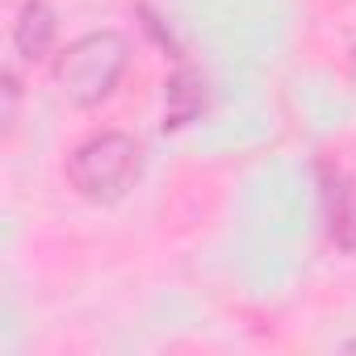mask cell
I'll use <instances>...</instances> for the list:
<instances>
[{
    "mask_svg": "<svg viewBox=\"0 0 356 356\" xmlns=\"http://www.w3.org/2000/svg\"><path fill=\"white\" fill-rule=\"evenodd\" d=\"M130 67V42L118 30H92L55 55V84L76 109L101 105Z\"/></svg>",
    "mask_w": 356,
    "mask_h": 356,
    "instance_id": "cell-1",
    "label": "cell"
},
{
    "mask_svg": "<svg viewBox=\"0 0 356 356\" xmlns=\"http://www.w3.org/2000/svg\"><path fill=\"white\" fill-rule=\"evenodd\" d=\"M138 168H143L138 138L122 134V130H101L67 155V185L84 202L109 206V202L126 197V189L138 181Z\"/></svg>",
    "mask_w": 356,
    "mask_h": 356,
    "instance_id": "cell-2",
    "label": "cell"
},
{
    "mask_svg": "<svg viewBox=\"0 0 356 356\" xmlns=\"http://www.w3.org/2000/svg\"><path fill=\"white\" fill-rule=\"evenodd\" d=\"M206 101H210L206 76L197 67L181 63L168 76V84H163V130H185L189 122H197Z\"/></svg>",
    "mask_w": 356,
    "mask_h": 356,
    "instance_id": "cell-3",
    "label": "cell"
},
{
    "mask_svg": "<svg viewBox=\"0 0 356 356\" xmlns=\"http://www.w3.org/2000/svg\"><path fill=\"white\" fill-rule=\"evenodd\" d=\"M55 34H59V22H55V9L47 0H26L17 9V22H13V51L26 59V63H42L51 51H55Z\"/></svg>",
    "mask_w": 356,
    "mask_h": 356,
    "instance_id": "cell-4",
    "label": "cell"
},
{
    "mask_svg": "<svg viewBox=\"0 0 356 356\" xmlns=\"http://www.w3.org/2000/svg\"><path fill=\"white\" fill-rule=\"evenodd\" d=\"M323 197H327V231H331V239L343 252H356V181L335 176V181H327Z\"/></svg>",
    "mask_w": 356,
    "mask_h": 356,
    "instance_id": "cell-5",
    "label": "cell"
},
{
    "mask_svg": "<svg viewBox=\"0 0 356 356\" xmlns=\"http://www.w3.org/2000/svg\"><path fill=\"white\" fill-rule=\"evenodd\" d=\"M0 97H5V130H13L17 126V101H22V80H17V72L13 67H5V76H0Z\"/></svg>",
    "mask_w": 356,
    "mask_h": 356,
    "instance_id": "cell-6",
    "label": "cell"
},
{
    "mask_svg": "<svg viewBox=\"0 0 356 356\" xmlns=\"http://www.w3.org/2000/svg\"><path fill=\"white\" fill-rule=\"evenodd\" d=\"M352 59H356V47H352Z\"/></svg>",
    "mask_w": 356,
    "mask_h": 356,
    "instance_id": "cell-7",
    "label": "cell"
}]
</instances>
